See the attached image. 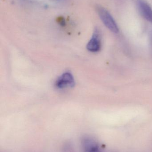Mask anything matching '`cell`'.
Returning a JSON list of instances; mask_svg holds the SVG:
<instances>
[{
    "label": "cell",
    "mask_w": 152,
    "mask_h": 152,
    "mask_svg": "<svg viewBox=\"0 0 152 152\" xmlns=\"http://www.w3.org/2000/svg\"><path fill=\"white\" fill-rule=\"evenodd\" d=\"M98 15L105 26L111 31L117 34L119 33L118 27L112 16L105 8L101 6L97 8Z\"/></svg>",
    "instance_id": "1"
},
{
    "label": "cell",
    "mask_w": 152,
    "mask_h": 152,
    "mask_svg": "<svg viewBox=\"0 0 152 152\" xmlns=\"http://www.w3.org/2000/svg\"><path fill=\"white\" fill-rule=\"evenodd\" d=\"M75 85L74 77L71 73L66 72L60 76L55 82V86L59 89L72 87Z\"/></svg>",
    "instance_id": "2"
},
{
    "label": "cell",
    "mask_w": 152,
    "mask_h": 152,
    "mask_svg": "<svg viewBox=\"0 0 152 152\" xmlns=\"http://www.w3.org/2000/svg\"><path fill=\"white\" fill-rule=\"evenodd\" d=\"M101 47V36L100 31L98 28H95L94 31L92 38L87 43V49L91 52H98Z\"/></svg>",
    "instance_id": "3"
},
{
    "label": "cell",
    "mask_w": 152,
    "mask_h": 152,
    "mask_svg": "<svg viewBox=\"0 0 152 152\" xmlns=\"http://www.w3.org/2000/svg\"><path fill=\"white\" fill-rule=\"evenodd\" d=\"M136 4L141 15L152 24V9L151 6L144 0H137Z\"/></svg>",
    "instance_id": "4"
},
{
    "label": "cell",
    "mask_w": 152,
    "mask_h": 152,
    "mask_svg": "<svg viewBox=\"0 0 152 152\" xmlns=\"http://www.w3.org/2000/svg\"><path fill=\"white\" fill-rule=\"evenodd\" d=\"M58 22L62 26H64L65 25V21L63 18H59L58 20Z\"/></svg>",
    "instance_id": "5"
}]
</instances>
